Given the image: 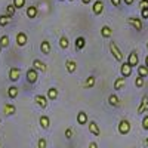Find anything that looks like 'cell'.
Wrapping results in <instances>:
<instances>
[{
	"label": "cell",
	"mask_w": 148,
	"mask_h": 148,
	"mask_svg": "<svg viewBox=\"0 0 148 148\" xmlns=\"http://www.w3.org/2000/svg\"><path fill=\"white\" fill-rule=\"evenodd\" d=\"M10 21H12V18H10V16H8V15H0V25H2V27L9 25Z\"/></svg>",
	"instance_id": "4316f807"
},
{
	"label": "cell",
	"mask_w": 148,
	"mask_h": 148,
	"mask_svg": "<svg viewBox=\"0 0 148 148\" xmlns=\"http://www.w3.org/2000/svg\"><path fill=\"white\" fill-rule=\"evenodd\" d=\"M89 148H98V144L96 142H90L89 144Z\"/></svg>",
	"instance_id": "ab89813d"
},
{
	"label": "cell",
	"mask_w": 148,
	"mask_h": 148,
	"mask_svg": "<svg viewBox=\"0 0 148 148\" xmlns=\"http://www.w3.org/2000/svg\"><path fill=\"white\" fill-rule=\"evenodd\" d=\"M127 22L130 24V25L136 30V31H141L142 30V27H144V24H142V21H141V18H135V16H132V18H129L127 19Z\"/></svg>",
	"instance_id": "5b68a950"
},
{
	"label": "cell",
	"mask_w": 148,
	"mask_h": 148,
	"mask_svg": "<svg viewBox=\"0 0 148 148\" xmlns=\"http://www.w3.org/2000/svg\"><path fill=\"white\" fill-rule=\"evenodd\" d=\"M120 73H121V77H129L130 74H132V67L127 64V62H123L121 67H120Z\"/></svg>",
	"instance_id": "30bf717a"
},
{
	"label": "cell",
	"mask_w": 148,
	"mask_h": 148,
	"mask_svg": "<svg viewBox=\"0 0 148 148\" xmlns=\"http://www.w3.org/2000/svg\"><path fill=\"white\" fill-rule=\"evenodd\" d=\"M74 45H76L77 51H82V49H84V46H86V39H84L83 36H80V37H77V39H76Z\"/></svg>",
	"instance_id": "ffe728a7"
},
{
	"label": "cell",
	"mask_w": 148,
	"mask_h": 148,
	"mask_svg": "<svg viewBox=\"0 0 148 148\" xmlns=\"http://www.w3.org/2000/svg\"><path fill=\"white\" fill-rule=\"evenodd\" d=\"M145 67H147V68H148V55H147V56H145Z\"/></svg>",
	"instance_id": "7bdbcfd3"
},
{
	"label": "cell",
	"mask_w": 148,
	"mask_h": 148,
	"mask_svg": "<svg viewBox=\"0 0 148 148\" xmlns=\"http://www.w3.org/2000/svg\"><path fill=\"white\" fill-rule=\"evenodd\" d=\"M0 125H2V119H0Z\"/></svg>",
	"instance_id": "bcb514c9"
},
{
	"label": "cell",
	"mask_w": 148,
	"mask_h": 148,
	"mask_svg": "<svg viewBox=\"0 0 148 148\" xmlns=\"http://www.w3.org/2000/svg\"><path fill=\"white\" fill-rule=\"evenodd\" d=\"M144 77H141V76H138L136 79H135V86H136V88H142L144 86Z\"/></svg>",
	"instance_id": "d6a6232c"
},
{
	"label": "cell",
	"mask_w": 148,
	"mask_h": 148,
	"mask_svg": "<svg viewBox=\"0 0 148 148\" xmlns=\"http://www.w3.org/2000/svg\"><path fill=\"white\" fill-rule=\"evenodd\" d=\"M89 132H90L92 135H95V136H99V135H101L99 126L96 125V121H90V123H89Z\"/></svg>",
	"instance_id": "2e32d148"
},
{
	"label": "cell",
	"mask_w": 148,
	"mask_h": 148,
	"mask_svg": "<svg viewBox=\"0 0 148 148\" xmlns=\"http://www.w3.org/2000/svg\"><path fill=\"white\" fill-rule=\"evenodd\" d=\"M145 145H147V147H148V138H147V141H145Z\"/></svg>",
	"instance_id": "ee69618b"
},
{
	"label": "cell",
	"mask_w": 148,
	"mask_h": 148,
	"mask_svg": "<svg viewBox=\"0 0 148 148\" xmlns=\"http://www.w3.org/2000/svg\"><path fill=\"white\" fill-rule=\"evenodd\" d=\"M0 147H2V144H0Z\"/></svg>",
	"instance_id": "f907efd6"
},
{
	"label": "cell",
	"mask_w": 148,
	"mask_h": 148,
	"mask_svg": "<svg viewBox=\"0 0 148 148\" xmlns=\"http://www.w3.org/2000/svg\"><path fill=\"white\" fill-rule=\"evenodd\" d=\"M77 123H79V125H86V123H88V114H86L84 111H79V114H77Z\"/></svg>",
	"instance_id": "7402d4cb"
},
{
	"label": "cell",
	"mask_w": 148,
	"mask_h": 148,
	"mask_svg": "<svg viewBox=\"0 0 148 148\" xmlns=\"http://www.w3.org/2000/svg\"><path fill=\"white\" fill-rule=\"evenodd\" d=\"M73 135H74L73 127H67V129H65V138H67V139H71V138H73Z\"/></svg>",
	"instance_id": "e575fe53"
},
{
	"label": "cell",
	"mask_w": 148,
	"mask_h": 148,
	"mask_svg": "<svg viewBox=\"0 0 148 148\" xmlns=\"http://www.w3.org/2000/svg\"><path fill=\"white\" fill-rule=\"evenodd\" d=\"M147 49H148V42H147Z\"/></svg>",
	"instance_id": "7dc6e473"
},
{
	"label": "cell",
	"mask_w": 148,
	"mask_h": 148,
	"mask_svg": "<svg viewBox=\"0 0 148 148\" xmlns=\"http://www.w3.org/2000/svg\"><path fill=\"white\" fill-rule=\"evenodd\" d=\"M33 68H36L37 71H42V73H46L47 71V65L40 59H34L33 61Z\"/></svg>",
	"instance_id": "ba28073f"
},
{
	"label": "cell",
	"mask_w": 148,
	"mask_h": 148,
	"mask_svg": "<svg viewBox=\"0 0 148 148\" xmlns=\"http://www.w3.org/2000/svg\"><path fill=\"white\" fill-rule=\"evenodd\" d=\"M25 14H27V16H28L30 19H33V18H36V16H37L39 10H37V8H36V6H28V8H27V10H25Z\"/></svg>",
	"instance_id": "44dd1931"
},
{
	"label": "cell",
	"mask_w": 148,
	"mask_h": 148,
	"mask_svg": "<svg viewBox=\"0 0 148 148\" xmlns=\"http://www.w3.org/2000/svg\"><path fill=\"white\" fill-rule=\"evenodd\" d=\"M129 132H130V121L126 120V119L120 120V123H119V133L120 135H127Z\"/></svg>",
	"instance_id": "3957f363"
},
{
	"label": "cell",
	"mask_w": 148,
	"mask_h": 148,
	"mask_svg": "<svg viewBox=\"0 0 148 148\" xmlns=\"http://www.w3.org/2000/svg\"><path fill=\"white\" fill-rule=\"evenodd\" d=\"M37 148H47V141L45 138H40L37 141Z\"/></svg>",
	"instance_id": "1f68e13d"
},
{
	"label": "cell",
	"mask_w": 148,
	"mask_h": 148,
	"mask_svg": "<svg viewBox=\"0 0 148 148\" xmlns=\"http://www.w3.org/2000/svg\"><path fill=\"white\" fill-rule=\"evenodd\" d=\"M95 84H96V77H95V76H89L88 79H86L83 88H84V89H92Z\"/></svg>",
	"instance_id": "e0dca14e"
},
{
	"label": "cell",
	"mask_w": 148,
	"mask_h": 148,
	"mask_svg": "<svg viewBox=\"0 0 148 148\" xmlns=\"http://www.w3.org/2000/svg\"><path fill=\"white\" fill-rule=\"evenodd\" d=\"M0 52H2V46H0Z\"/></svg>",
	"instance_id": "f6af8a7d"
},
{
	"label": "cell",
	"mask_w": 148,
	"mask_h": 148,
	"mask_svg": "<svg viewBox=\"0 0 148 148\" xmlns=\"http://www.w3.org/2000/svg\"><path fill=\"white\" fill-rule=\"evenodd\" d=\"M16 113V107L14 104H5L3 105V114L5 116H14Z\"/></svg>",
	"instance_id": "7c38bea8"
},
{
	"label": "cell",
	"mask_w": 148,
	"mask_h": 148,
	"mask_svg": "<svg viewBox=\"0 0 148 148\" xmlns=\"http://www.w3.org/2000/svg\"><path fill=\"white\" fill-rule=\"evenodd\" d=\"M92 12H93L95 15H101L102 14V12H104V3H102V0H96V2L93 3Z\"/></svg>",
	"instance_id": "52a82bcc"
},
{
	"label": "cell",
	"mask_w": 148,
	"mask_h": 148,
	"mask_svg": "<svg viewBox=\"0 0 148 148\" xmlns=\"http://www.w3.org/2000/svg\"><path fill=\"white\" fill-rule=\"evenodd\" d=\"M120 3H121V0H111V5H113V6H120Z\"/></svg>",
	"instance_id": "f35d334b"
},
{
	"label": "cell",
	"mask_w": 148,
	"mask_h": 148,
	"mask_svg": "<svg viewBox=\"0 0 148 148\" xmlns=\"http://www.w3.org/2000/svg\"><path fill=\"white\" fill-rule=\"evenodd\" d=\"M39 121H40V126L43 129H49V127H51V119H49L47 116H42Z\"/></svg>",
	"instance_id": "cb8c5ba5"
},
{
	"label": "cell",
	"mask_w": 148,
	"mask_h": 148,
	"mask_svg": "<svg viewBox=\"0 0 148 148\" xmlns=\"http://www.w3.org/2000/svg\"><path fill=\"white\" fill-rule=\"evenodd\" d=\"M51 49H52V46H51V42H49V40H43V42L40 43V51H42V53L49 55Z\"/></svg>",
	"instance_id": "9a60e30c"
},
{
	"label": "cell",
	"mask_w": 148,
	"mask_h": 148,
	"mask_svg": "<svg viewBox=\"0 0 148 148\" xmlns=\"http://www.w3.org/2000/svg\"><path fill=\"white\" fill-rule=\"evenodd\" d=\"M25 76H27V82L30 84H34V83H37V80H39V71H37L36 68H28Z\"/></svg>",
	"instance_id": "6da1fadb"
},
{
	"label": "cell",
	"mask_w": 148,
	"mask_h": 148,
	"mask_svg": "<svg viewBox=\"0 0 148 148\" xmlns=\"http://www.w3.org/2000/svg\"><path fill=\"white\" fill-rule=\"evenodd\" d=\"M138 62H139V59H138L136 51H132V52L129 53V56H127V64H129L130 67H136Z\"/></svg>",
	"instance_id": "8992f818"
},
{
	"label": "cell",
	"mask_w": 148,
	"mask_h": 148,
	"mask_svg": "<svg viewBox=\"0 0 148 148\" xmlns=\"http://www.w3.org/2000/svg\"><path fill=\"white\" fill-rule=\"evenodd\" d=\"M82 2H83V3H84V5H89V3H90V2H92V0H82Z\"/></svg>",
	"instance_id": "b9f144b4"
},
{
	"label": "cell",
	"mask_w": 148,
	"mask_h": 148,
	"mask_svg": "<svg viewBox=\"0 0 148 148\" xmlns=\"http://www.w3.org/2000/svg\"><path fill=\"white\" fill-rule=\"evenodd\" d=\"M111 34H113V30H111L108 25H104V27L101 28V36L104 37V39H110Z\"/></svg>",
	"instance_id": "d4e9b609"
},
{
	"label": "cell",
	"mask_w": 148,
	"mask_h": 148,
	"mask_svg": "<svg viewBox=\"0 0 148 148\" xmlns=\"http://www.w3.org/2000/svg\"><path fill=\"white\" fill-rule=\"evenodd\" d=\"M59 2H64V0H59Z\"/></svg>",
	"instance_id": "c3c4849f"
},
{
	"label": "cell",
	"mask_w": 148,
	"mask_h": 148,
	"mask_svg": "<svg viewBox=\"0 0 148 148\" xmlns=\"http://www.w3.org/2000/svg\"><path fill=\"white\" fill-rule=\"evenodd\" d=\"M110 52L113 53V56L116 58V61H119V62H121V61H123V53H121V51L119 49V46L114 42L110 43Z\"/></svg>",
	"instance_id": "7a4b0ae2"
},
{
	"label": "cell",
	"mask_w": 148,
	"mask_h": 148,
	"mask_svg": "<svg viewBox=\"0 0 148 148\" xmlns=\"http://www.w3.org/2000/svg\"><path fill=\"white\" fill-rule=\"evenodd\" d=\"M65 68H67V71H68L70 74L76 73V70H77V62H76L74 59H67V61H65Z\"/></svg>",
	"instance_id": "4fadbf2b"
},
{
	"label": "cell",
	"mask_w": 148,
	"mask_h": 148,
	"mask_svg": "<svg viewBox=\"0 0 148 148\" xmlns=\"http://www.w3.org/2000/svg\"><path fill=\"white\" fill-rule=\"evenodd\" d=\"M123 2H125V3L129 6V5H132V3H133V0H123Z\"/></svg>",
	"instance_id": "60d3db41"
},
{
	"label": "cell",
	"mask_w": 148,
	"mask_h": 148,
	"mask_svg": "<svg viewBox=\"0 0 148 148\" xmlns=\"http://www.w3.org/2000/svg\"><path fill=\"white\" fill-rule=\"evenodd\" d=\"M8 77H9V80L12 83H16L19 80V77H21V70L16 68V67H12L9 70V73H8Z\"/></svg>",
	"instance_id": "277c9868"
},
{
	"label": "cell",
	"mask_w": 148,
	"mask_h": 148,
	"mask_svg": "<svg viewBox=\"0 0 148 148\" xmlns=\"http://www.w3.org/2000/svg\"><path fill=\"white\" fill-rule=\"evenodd\" d=\"M142 127L145 130H148V116H144V119H142Z\"/></svg>",
	"instance_id": "d590c367"
},
{
	"label": "cell",
	"mask_w": 148,
	"mask_h": 148,
	"mask_svg": "<svg viewBox=\"0 0 148 148\" xmlns=\"http://www.w3.org/2000/svg\"><path fill=\"white\" fill-rule=\"evenodd\" d=\"M138 74H139L141 77H147L148 76V68L145 65H139L138 67Z\"/></svg>",
	"instance_id": "4dcf8cb0"
},
{
	"label": "cell",
	"mask_w": 148,
	"mask_h": 148,
	"mask_svg": "<svg viewBox=\"0 0 148 148\" xmlns=\"http://www.w3.org/2000/svg\"><path fill=\"white\" fill-rule=\"evenodd\" d=\"M141 16H142V19H148V8L141 9Z\"/></svg>",
	"instance_id": "74e56055"
},
{
	"label": "cell",
	"mask_w": 148,
	"mask_h": 148,
	"mask_svg": "<svg viewBox=\"0 0 148 148\" xmlns=\"http://www.w3.org/2000/svg\"><path fill=\"white\" fill-rule=\"evenodd\" d=\"M108 104H110L111 107H119V105H120V99H119V96H117L116 93H111V95L108 96Z\"/></svg>",
	"instance_id": "d6986e66"
},
{
	"label": "cell",
	"mask_w": 148,
	"mask_h": 148,
	"mask_svg": "<svg viewBox=\"0 0 148 148\" xmlns=\"http://www.w3.org/2000/svg\"><path fill=\"white\" fill-rule=\"evenodd\" d=\"M0 46H2V49L9 46V37H8L6 34H3L2 37H0Z\"/></svg>",
	"instance_id": "f546056e"
},
{
	"label": "cell",
	"mask_w": 148,
	"mask_h": 148,
	"mask_svg": "<svg viewBox=\"0 0 148 148\" xmlns=\"http://www.w3.org/2000/svg\"><path fill=\"white\" fill-rule=\"evenodd\" d=\"M148 8V0H141L139 2V9H147Z\"/></svg>",
	"instance_id": "8d00e7d4"
},
{
	"label": "cell",
	"mask_w": 148,
	"mask_h": 148,
	"mask_svg": "<svg viewBox=\"0 0 148 148\" xmlns=\"http://www.w3.org/2000/svg\"><path fill=\"white\" fill-rule=\"evenodd\" d=\"M125 84H126L125 77H119V79H116V82H114V89H116V90H120V89L125 88Z\"/></svg>",
	"instance_id": "603a6c76"
},
{
	"label": "cell",
	"mask_w": 148,
	"mask_h": 148,
	"mask_svg": "<svg viewBox=\"0 0 148 148\" xmlns=\"http://www.w3.org/2000/svg\"><path fill=\"white\" fill-rule=\"evenodd\" d=\"M68 45H70V42H68V39H67V36H61V39H59V46H61V49H67Z\"/></svg>",
	"instance_id": "f1b7e54d"
},
{
	"label": "cell",
	"mask_w": 148,
	"mask_h": 148,
	"mask_svg": "<svg viewBox=\"0 0 148 148\" xmlns=\"http://www.w3.org/2000/svg\"><path fill=\"white\" fill-rule=\"evenodd\" d=\"M148 111V96L144 95L142 96V101H141V105L138 107V114H144Z\"/></svg>",
	"instance_id": "8fae6325"
},
{
	"label": "cell",
	"mask_w": 148,
	"mask_h": 148,
	"mask_svg": "<svg viewBox=\"0 0 148 148\" xmlns=\"http://www.w3.org/2000/svg\"><path fill=\"white\" fill-rule=\"evenodd\" d=\"M34 101H36V104L39 105L40 108H46V107H47V98L43 96V95H37V96L34 98Z\"/></svg>",
	"instance_id": "5bb4252c"
},
{
	"label": "cell",
	"mask_w": 148,
	"mask_h": 148,
	"mask_svg": "<svg viewBox=\"0 0 148 148\" xmlns=\"http://www.w3.org/2000/svg\"><path fill=\"white\" fill-rule=\"evenodd\" d=\"M18 88H16V86H10V88L8 89V96L10 98V99H15V98L18 96Z\"/></svg>",
	"instance_id": "484cf974"
},
{
	"label": "cell",
	"mask_w": 148,
	"mask_h": 148,
	"mask_svg": "<svg viewBox=\"0 0 148 148\" xmlns=\"http://www.w3.org/2000/svg\"><path fill=\"white\" fill-rule=\"evenodd\" d=\"M15 12H16V8H15L14 5H8V6H6V15H8V16L14 18Z\"/></svg>",
	"instance_id": "83f0119b"
},
{
	"label": "cell",
	"mask_w": 148,
	"mask_h": 148,
	"mask_svg": "<svg viewBox=\"0 0 148 148\" xmlns=\"http://www.w3.org/2000/svg\"><path fill=\"white\" fill-rule=\"evenodd\" d=\"M14 5L16 9H21V8H24V5H25V0H14Z\"/></svg>",
	"instance_id": "836d02e7"
},
{
	"label": "cell",
	"mask_w": 148,
	"mask_h": 148,
	"mask_svg": "<svg viewBox=\"0 0 148 148\" xmlns=\"http://www.w3.org/2000/svg\"><path fill=\"white\" fill-rule=\"evenodd\" d=\"M46 98L49 101H55L56 98H58V89L56 88H49L47 93H46Z\"/></svg>",
	"instance_id": "ac0fdd59"
},
{
	"label": "cell",
	"mask_w": 148,
	"mask_h": 148,
	"mask_svg": "<svg viewBox=\"0 0 148 148\" xmlns=\"http://www.w3.org/2000/svg\"><path fill=\"white\" fill-rule=\"evenodd\" d=\"M70 2H74V0H70Z\"/></svg>",
	"instance_id": "681fc988"
},
{
	"label": "cell",
	"mask_w": 148,
	"mask_h": 148,
	"mask_svg": "<svg viewBox=\"0 0 148 148\" xmlns=\"http://www.w3.org/2000/svg\"><path fill=\"white\" fill-rule=\"evenodd\" d=\"M27 42H28V36H27L25 33H18V34H16V45H18L19 47L25 46Z\"/></svg>",
	"instance_id": "9c48e42d"
}]
</instances>
